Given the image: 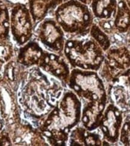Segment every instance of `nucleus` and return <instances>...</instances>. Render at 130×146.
Masks as SVG:
<instances>
[{"label": "nucleus", "instance_id": "f257e3e1", "mask_svg": "<svg viewBox=\"0 0 130 146\" xmlns=\"http://www.w3.org/2000/svg\"><path fill=\"white\" fill-rule=\"evenodd\" d=\"M82 103L71 90H64L55 107L40 126L42 135L51 145H66L71 131L81 121Z\"/></svg>", "mask_w": 130, "mask_h": 146}, {"label": "nucleus", "instance_id": "f03ea898", "mask_svg": "<svg viewBox=\"0 0 130 146\" xmlns=\"http://www.w3.org/2000/svg\"><path fill=\"white\" fill-rule=\"evenodd\" d=\"M53 16L65 32L67 39L87 36L95 19L89 5L78 0H68L60 4Z\"/></svg>", "mask_w": 130, "mask_h": 146}, {"label": "nucleus", "instance_id": "7ed1b4c3", "mask_svg": "<svg viewBox=\"0 0 130 146\" xmlns=\"http://www.w3.org/2000/svg\"><path fill=\"white\" fill-rule=\"evenodd\" d=\"M63 55L71 69L98 72L105 58V52L89 35L66 39Z\"/></svg>", "mask_w": 130, "mask_h": 146}, {"label": "nucleus", "instance_id": "20e7f679", "mask_svg": "<svg viewBox=\"0 0 130 146\" xmlns=\"http://www.w3.org/2000/svg\"><path fill=\"white\" fill-rule=\"evenodd\" d=\"M67 86L80 98L82 104L109 103L105 84L97 71L72 69Z\"/></svg>", "mask_w": 130, "mask_h": 146}, {"label": "nucleus", "instance_id": "39448f33", "mask_svg": "<svg viewBox=\"0 0 130 146\" xmlns=\"http://www.w3.org/2000/svg\"><path fill=\"white\" fill-rule=\"evenodd\" d=\"M130 68V54L127 46L112 45L105 52V58L98 73L107 89L123 72Z\"/></svg>", "mask_w": 130, "mask_h": 146}, {"label": "nucleus", "instance_id": "423d86ee", "mask_svg": "<svg viewBox=\"0 0 130 146\" xmlns=\"http://www.w3.org/2000/svg\"><path fill=\"white\" fill-rule=\"evenodd\" d=\"M35 35L37 40L45 50L63 54L66 37L65 32L53 16H48L36 25Z\"/></svg>", "mask_w": 130, "mask_h": 146}, {"label": "nucleus", "instance_id": "0eeeda50", "mask_svg": "<svg viewBox=\"0 0 130 146\" xmlns=\"http://www.w3.org/2000/svg\"><path fill=\"white\" fill-rule=\"evenodd\" d=\"M34 25L29 7L22 3L15 4L11 10L10 27L13 38L18 45H24L30 40Z\"/></svg>", "mask_w": 130, "mask_h": 146}, {"label": "nucleus", "instance_id": "6e6552de", "mask_svg": "<svg viewBox=\"0 0 130 146\" xmlns=\"http://www.w3.org/2000/svg\"><path fill=\"white\" fill-rule=\"evenodd\" d=\"M124 117L123 112L115 105L110 102L107 105L98 127L104 145H119Z\"/></svg>", "mask_w": 130, "mask_h": 146}, {"label": "nucleus", "instance_id": "1a4fd4ad", "mask_svg": "<svg viewBox=\"0 0 130 146\" xmlns=\"http://www.w3.org/2000/svg\"><path fill=\"white\" fill-rule=\"evenodd\" d=\"M38 67L45 74L59 80L65 87L67 86L72 69L63 54L45 50Z\"/></svg>", "mask_w": 130, "mask_h": 146}, {"label": "nucleus", "instance_id": "9d476101", "mask_svg": "<svg viewBox=\"0 0 130 146\" xmlns=\"http://www.w3.org/2000/svg\"><path fill=\"white\" fill-rule=\"evenodd\" d=\"M107 93L109 102L117 106L124 115L130 114V68L107 87Z\"/></svg>", "mask_w": 130, "mask_h": 146}, {"label": "nucleus", "instance_id": "9b49d317", "mask_svg": "<svg viewBox=\"0 0 130 146\" xmlns=\"http://www.w3.org/2000/svg\"><path fill=\"white\" fill-rule=\"evenodd\" d=\"M68 141L70 145H104V140L98 128L89 131L82 125H77L71 131Z\"/></svg>", "mask_w": 130, "mask_h": 146}, {"label": "nucleus", "instance_id": "f8f14e48", "mask_svg": "<svg viewBox=\"0 0 130 146\" xmlns=\"http://www.w3.org/2000/svg\"><path fill=\"white\" fill-rule=\"evenodd\" d=\"M107 105L98 102L82 104L81 125L89 131L97 129Z\"/></svg>", "mask_w": 130, "mask_h": 146}, {"label": "nucleus", "instance_id": "ddd939ff", "mask_svg": "<svg viewBox=\"0 0 130 146\" xmlns=\"http://www.w3.org/2000/svg\"><path fill=\"white\" fill-rule=\"evenodd\" d=\"M68 0H29V9L35 25L45 18L53 15L54 10Z\"/></svg>", "mask_w": 130, "mask_h": 146}, {"label": "nucleus", "instance_id": "4468645a", "mask_svg": "<svg viewBox=\"0 0 130 146\" xmlns=\"http://www.w3.org/2000/svg\"><path fill=\"white\" fill-rule=\"evenodd\" d=\"M44 52L37 42L30 41L19 49L17 62L25 67L38 66Z\"/></svg>", "mask_w": 130, "mask_h": 146}, {"label": "nucleus", "instance_id": "2eb2a0df", "mask_svg": "<svg viewBox=\"0 0 130 146\" xmlns=\"http://www.w3.org/2000/svg\"><path fill=\"white\" fill-rule=\"evenodd\" d=\"M118 0H92L89 5L96 19H114Z\"/></svg>", "mask_w": 130, "mask_h": 146}, {"label": "nucleus", "instance_id": "dca6fc26", "mask_svg": "<svg viewBox=\"0 0 130 146\" xmlns=\"http://www.w3.org/2000/svg\"><path fill=\"white\" fill-rule=\"evenodd\" d=\"M113 22L116 31L123 35L130 28V9L125 0H118Z\"/></svg>", "mask_w": 130, "mask_h": 146}, {"label": "nucleus", "instance_id": "f3484780", "mask_svg": "<svg viewBox=\"0 0 130 146\" xmlns=\"http://www.w3.org/2000/svg\"><path fill=\"white\" fill-rule=\"evenodd\" d=\"M89 35L97 42L104 52L111 47V42L110 37L102 30L95 22L91 27Z\"/></svg>", "mask_w": 130, "mask_h": 146}, {"label": "nucleus", "instance_id": "a211bd4d", "mask_svg": "<svg viewBox=\"0 0 130 146\" xmlns=\"http://www.w3.org/2000/svg\"><path fill=\"white\" fill-rule=\"evenodd\" d=\"M9 13L6 5H0V42H5L9 38Z\"/></svg>", "mask_w": 130, "mask_h": 146}, {"label": "nucleus", "instance_id": "6ab92c4d", "mask_svg": "<svg viewBox=\"0 0 130 146\" xmlns=\"http://www.w3.org/2000/svg\"><path fill=\"white\" fill-rule=\"evenodd\" d=\"M119 145L130 146V114L125 115L121 127Z\"/></svg>", "mask_w": 130, "mask_h": 146}, {"label": "nucleus", "instance_id": "aec40b11", "mask_svg": "<svg viewBox=\"0 0 130 146\" xmlns=\"http://www.w3.org/2000/svg\"><path fill=\"white\" fill-rule=\"evenodd\" d=\"M94 22L100 29L108 35L110 40L117 33L115 28L113 19H94Z\"/></svg>", "mask_w": 130, "mask_h": 146}, {"label": "nucleus", "instance_id": "412c9836", "mask_svg": "<svg viewBox=\"0 0 130 146\" xmlns=\"http://www.w3.org/2000/svg\"><path fill=\"white\" fill-rule=\"evenodd\" d=\"M124 36H125L127 45L128 46L129 44H130V28L129 29L128 31L126 33V34L124 35Z\"/></svg>", "mask_w": 130, "mask_h": 146}, {"label": "nucleus", "instance_id": "4be33fe9", "mask_svg": "<svg viewBox=\"0 0 130 146\" xmlns=\"http://www.w3.org/2000/svg\"><path fill=\"white\" fill-rule=\"evenodd\" d=\"M78 1L84 3V4H85L86 5H89L90 3H91V1H92V0H78Z\"/></svg>", "mask_w": 130, "mask_h": 146}, {"label": "nucleus", "instance_id": "5701e85b", "mask_svg": "<svg viewBox=\"0 0 130 146\" xmlns=\"http://www.w3.org/2000/svg\"><path fill=\"white\" fill-rule=\"evenodd\" d=\"M125 1H126L127 4L128 5V7H129V9H130V0H125Z\"/></svg>", "mask_w": 130, "mask_h": 146}, {"label": "nucleus", "instance_id": "b1692460", "mask_svg": "<svg viewBox=\"0 0 130 146\" xmlns=\"http://www.w3.org/2000/svg\"><path fill=\"white\" fill-rule=\"evenodd\" d=\"M1 66H2V61H1V59H0V69H1Z\"/></svg>", "mask_w": 130, "mask_h": 146}, {"label": "nucleus", "instance_id": "393cba45", "mask_svg": "<svg viewBox=\"0 0 130 146\" xmlns=\"http://www.w3.org/2000/svg\"><path fill=\"white\" fill-rule=\"evenodd\" d=\"M128 49H129V54H130V44H129V45L127 46Z\"/></svg>", "mask_w": 130, "mask_h": 146}, {"label": "nucleus", "instance_id": "a878e982", "mask_svg": "<svg viewBox=\"0 0 130 146\" xmlns=\"http://www.w3.org/2000/svg\"><path fill=\"white\" fill-rule=\"evenodd\" d=\"M1 123H0V129H1Z\"/></svg>", "mask_w": 130, "mask_h": 146}]
</instances>
